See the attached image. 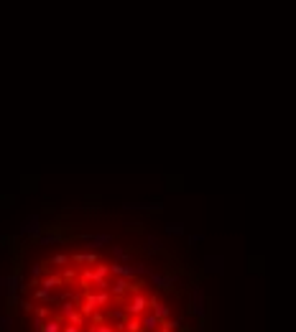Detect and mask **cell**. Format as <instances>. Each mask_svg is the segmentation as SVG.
Returning a JSON list of instances; mask_svg holds the SVG:
<instances>
[{"label":"cell","instance_id":"obj_1","mask_svg":"<svg viewBox=\"0 0 296 332\" xmlns=\"http://www.w3.org/2000/svg\"><path fill=\"white\" fill-rule=\"evenodd\" d=\"M207 309H210V299H207L202 286H194L191 296H189V314L194 320H207Z\"/></svg>","mask_w":296,"mask_h":332},{"label":"cell","instance_id":"obj_2","mask_svg":"<svg viewBox=\"0 0 296 332\" xmlns=\"http://www.w3.org/2000/svg\"><path fill=\"white\" fill-rule=\"evenodd\" d=\"M130 299L125 301V312H128V317H141L143 312H148V296L151 294H146V291H138V294H128Z\"/></svg>","mask_w":296,"mask_h":332},{"label":"cell","instance_id":"obj_3","mask_svg":"<svg viewBox=\"0 0 296 332\" xmlns=\"http://www.w3.org/2000/svg\"><path fill=\"white\" fill-rule=\"evenodd\" d=\"M148 309H151L161 322H166L169 317H171V304L161 301V299H158V294H151V296H148Z\"/></svg>","mask_w":296,"mask_h":332},{"label":"cell","instance_id":"obj_4","mask_svg":"<svg viewBox=\"0 0 296 332\" xmlns=\"http://www.w3.org/2000/svg\"><path fill=\"white\" fill-rule=\"evenodd\" d=\"M204 271H207V274L222 276V274H225V258H222V255H207V258H204Z\"/></svg>","mask_w":296,"mask_h":332},{"label":"cell","instance_id":"obj_5","mask_svg":"<svg viewBox=\"0 0 296 332\" xmlns=\"http://www.w3.org/2000/svg\"><path fill=\"white\" fill-rule=\"evenodd\" d=\"M158 327H161V320H158L151 309L141 314V330L143 332H158Z\"/></svg>","mask_w":296,"mask_h":332},{"label":"cell","instance_id":"obj_6","mask_svg":"<svg viewBox=\"0 0 296 332\" xmlns=\"http://www.w3.org/2000/svg\"><path fill=\"white\" fill-rule=\"evenodd\" d=\"M34 289V301H38V304H54V291L43 289V286H31Z\"/></svg>","mask_w":296,"mask_h":332},{"label":"cell","instance_id":"obj_7","mask_svg":"<svg viewBox=\"0 0 296 332\" xmlns=\"http://www.w3.org/2000/svg\"><path fill=\"white\" fill-rule=\"evenodd\" d=\"M62 325H64V320H62V317L51 314L49 320H43V327H41V332H62Z\"/></svg>","mask_w":296,"mask_h":332},{"label":"cell","instance_id":"obj_8","mask_svg":"<svg viewBox=\"0 0 296 332\" xmlns=\"http://www.w3.org/2000/svg\"><path fill=\"white\" fill-rule=\"evenodd\" d=\"M16 330V320H13V314L5 312V314H0V332H13Z\"/></svg>","mask_w":296,"mask_h":332},{"label":"cell","instance_id":"obj_9","mask_svg":"<svg viewBox=\"0 0 296 332\" xmlns=\"http://www.w3.org/2000/svg\"><path fill=\"white\" fill-rule=\"evenodd\" d=\"M64 322H69V325H77V327H84V325H87V317H84L79 309H74L72 314H67V317H64Z\"/></svg>","mask_w":296,"mask_h":332},{"label":"cell","instance_id":"obj_10","mask_svg":"<svg viewBox=\"0 0 296 332\" xmlns=\"http://www.w3.org/2000/svg\"><path fill=\"white\" fill-rule=\"evenodd\" d=\"M164 250V246H161V240L156 235H148L146 238V253H161Z\"/></svg>","mask_w":296,"mask_h":332},{"label":"cell","instance_id":"obj_11","mask_svg":"<svg viewBox=\"0 0 296 332\" xmlns=\"http://www.w3.org/2000/svg\"><path fill=\"white\" fill-rule=\"evenodd\" d=\"M123 332H143V330H141V317H128Z\"/></svg>","mask_w":296,"mask_h":332},{"label":"cell","instance_id":"obj_12","mask_svg":"<svg viewBox=\"0 0 296 332\" xmlns=\"http://www.w3.org/2000/svg\"><path fill=\"white\" fill-rule=\"evenodd\" d=\"M51 314H54V312L49 309V304H41V307L34 304V317H38V320H49Z\"/></svg>","mask_w":296,"mask_h":332},{"label":"cell","instance_id":"obj_13","mask_svg":"<svg viewBox=\"0 0 296 332\" xmlns=\"http://www.w3.org/2000/svg\"><path fill=\"white\" fill-rule=\"evenodd\" d=\"M95 332H117V330H115V325H112V322H108V320H105V322L95 325Z\"/></svg>","mask_w":296,"mask_h":332},{"label":"cell","instance_id":"obj_14","mask_svg":"<svg viewBox=\"0 0 296 332\" xmlns=\"http://www.w3.org/2000/svg\"><path fill=\"white\" fill-rule=\"evenodd\" d=\"M166 233H171V235H182L184 228H182V225H166Z\"/></svg>","mask_w":296,"mask_h":332},{"label":"cell","instance_id":"obj_15","mask_svg":"<svg viewBox=\"0 0 296 332\" xmlns=\"http://www.w3.org/2000/svg\"><path fill=\"white\" fill-rule=\"evenodd\" d=\"M41 327H43V320L34 317V320H31V332H41Z\"/></svg>","mask_w":296,"mask_h":332},{"label":"cell","instance_id":"obj_16","mask_svg":"<svg viewBox=\"0 0 296 332\" xmlns=\"http://www.w3.org/2000/svg\"><path fill=\"white\" fill-rule=\"evenodd\" d=\"M62 332H82V327H77V325H69V322H64V325H62Z\"/></svg>","mask_w":296,"mask_h":332},{"label":"cell","instance_id":"obj_17","mask_svg":"<svg viewBox=\"0 0 296 332\" xmlns=\"http://www.w3.org/2000/svg\"><path fill=\"white\" fill-rule=\"evenodd\" d=\"M194 332H210V330H207V325H204V320H199V325H197Z\"/></svg>","mask_w":296,"mask_h":332}]
</instances>
